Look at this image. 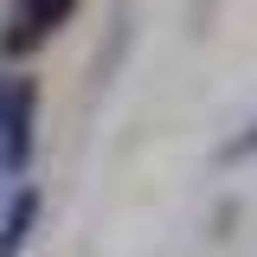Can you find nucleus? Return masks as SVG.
I'll use <instances>...</instances> for the list:
<instances>
[{"label": "nucleus", "mask_w": 257, "mask_h": 257, "mask_svg": "<svg viewBox=\"0 0 257 257\" xmlns=\"http://www.w3.org/2000/svg\"><path fill=\"white\" fill-rule=\"evenodd\" d=\"M39 212H45V193L32 187V180H20L13 187V199H7V212H0V257H20L32 238V225H39Z\"/></svg>", "instance_id": "obj_3"}, {"label": "nucleus", "mask_w": 257, "mask_h": 257, "mask_svg": "<svg viewBox=\"0 0 257 257\" xmlns=\"http://www.w3.org/2000/svg\"><path fill=\"white\" fill-rule=\"evenodd\" d=\"M219 161H257V116H251L244 128H238V135H231L225 148H219Z\"/></svg>", "instance_id": "obj_4"}, {"label": "nucleus", "mask_w": 257, "mask_h": 257, "mask_svg": "<svg viewBox=\"0 0 257 257\" xmlns=\"http://www.w3.org/2000/svg\"><path fill=\"white\" fill-rule=\"evenodd\" d=\"M77 13V0H13L7 13V32H0V52L7 58H26L39 45H52V32Z\"/></svg>", "instance_id": "obj_2"}, {"label": "nucleus", "mask_w": 257, "mask_h": 257, "mask_svg": "<svg viewBox=\"0 0 257 257\" xmlns=\"http://www.w3.org/2000/svg\"><path fill=\"white\" fill-rule=\"evenodd\" d=\"M39 148V84L26 71H0V174L20 180Z\"/></svg>", "instance_id": "obj_1"}]
</instances>
